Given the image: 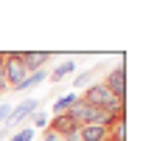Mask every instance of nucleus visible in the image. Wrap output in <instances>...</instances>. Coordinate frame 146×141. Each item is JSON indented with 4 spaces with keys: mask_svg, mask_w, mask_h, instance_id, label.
<instances>
[{
    "mask_svg": "<svg viewBox=\"0 0 146 141\" xmlns=\"http://www.w3.org/2000/svg\"><path fill=\"white\" fill-rule=\"evenodd\" d=\"M76 102H79V93H76V90H70L68 96H59V99L54 102V107H51V116H62V113H68Z\"/></svg>",
    "mask_w": 146,
    "mask_h": 141,
    "instance_id": "nucleus-8",
    "label": "nucleus"
},
{
    "mask_svg": "<svg viewBox=\"0 0 146 141\" xmlns=\"http://www.w3.org/2000/svg\"><path fill=\"white\" fill-rule=\"evenodd\" d=\"M31 119H34V130H36V127H48L51 113H48V110H34V116H31Z\"/></svg>",
    "mask_w": 146,
    "mask_h": 141,
    "instance_id": "nucleus-12",
    "label": "nucleus"
},
{
    "mask_svg": "<svg viewBox=\"0 0 146 141\" xmlns=\"http://www.w3.org/2000/svg\"><path fill=\"white\" fill-rule=\"evenodd\" d=\"M76 127H79V124L73 122L68 113H62V116H51V122H48V127H45V130H51V133H56V136L62 138V136H68V133H70V130H76Z\"/></svg>",
    "mask_w": 146,
    "mask_h": 141,
    "instance_id": "nucleus-6",
    "label": "nucleus"
},
{
    "mask_svg": "<svg viewBox=\"0 0 146 141\" xmlns=\"http://www.w3.org/2000/svg\"><path fill=\"white\" fill-rule=\"evenodd\" d=\"M73 70H76V59H65V62H59L54 70H48V79H51V82H62L65 76H70Z\"/></svg>",
    "mask_w": 146,
    "mask_h": 141,
    "instance_id": "nucleus-9",
    "label": "nucleus"
},
{
    "mask_svg": "<svg viewBox=\"0 0 146 141\" xmlns=\"http://www.w3.org/2000/svg\"><path fill=\"white\" fill-rule=\"evenodd\" d=\"M3 68H6V82H9V90H14L28 76L25 70V62H23V54H3Z\"/></svg>",
    "mask_w": 146,
    "mask_h": 141,
    "instance_id": "nucleus-2",
    "label": "nucleus"
},
{
    "mask_svg": "<svg viewBox=\"0 0 146 141\" xmlns=\"http://www.w3.org/2000/svg\"><path fill=\"white\" fill-rule=\"evenodd\" d=\"M0 141H9V127H0Z\"/></svg>",
    "mask_w": 146,
    "mask_h": 141,
    "instance_id": "nucleus-17",
    "label": "nucleus"
},
{
    "mask_svg": "<svg viewBox=\"0 0 146 141\" xmlns=\"http://www.w3.org/2000/svg\"><path fill=\"white\" fill-rule=\"evenodd\" d=\"M118 99H124L127 96V68H124V62L121 65H115V68H110V73H107V82H104Z\"/></svg>",
    "mask_w": 146,
    "mask_h": 141,
    "instance_id": "nucleus-3",
    "label": "nucleus"
},
{
    "mask_svg": "<svg viewBox=\"0 0 146 141\" xmlns=\"http://www.w3.org/2000/svg\"><path fill=\"white\" fill-rule=\"evenodd\" d=\"M23 62H25V70L28 73H34V70H42L51 62V54L48 51H25L23 54Z\"/></svg>",
    "mask_w": 146,
    "mask_h": 141,
    "instance_id": "nucleus-7",
    "label": "nucleus"
},
{
    "mask_svg": "<svg viewBox=\"0 0 146 141\" xmlns=\"http://www.w3.org/2000/svg\"><path fill=\"white\" fill-rule=\"evenodd\" d=\"M9 90V82H6V68H3V54H0V96Z\"/></svg>",
    "mask_w": 146,
    "mask_h": 141,
    "instance_id": "nucleus-15",
    "label": "nucleus"
},
{
    "mask_svg": "<svg viewBox=\"0 0 146 141\" xmlns=\"http://www.w3.org/2000/svg\"><path fill=\"white\" fill-rule=\"evenodd\" d=\"M36 107H39V102H36V99H31V96H28V99H23L17 107H11V116H9V122H6V124H9V127H11V124H20L23 119L34 116Z\"/></svg>",
    "mask_w": 146,
    "mask_h": 141,
    "instance_id": "nucleus-4",
    "label": "nucleus"
},
{
    "mask_svg": "<svg viewBox=\"0 0 146 141\" xmlns=\"http://www.w3.org/2000/svg\"><path fill=\"white\" fill-rule=\"evenodd\" d=\"M9 116H11V105L9 102H0V127L9 122Z\"/></svg>",
    "mask_w": 146,
    "mask_h": 141,
    "instance_id": "nucleus-14",
    "label": "nucleus"
},
{
    "mask_svg": "<svg viewBox=\"0 0 146 141\" xmlns=\"http://www.w3.org/2000/svg\"><path fill=\"white\" fill-rule=\"evenodd\" d=\"M42 141H62L56 133H51V130H45V136H42Z\"/></svg>",
    "mask_w": 146,
    "mask_h": 141,
    "instance_id": "nucleus-16",
    "label": "nucleus"
},
{
    "mask_svg": "<svg viewBox=\"0 0 146 141\" xmlns=\"http://www.w3.org/2000/svg\"><path fill=\"white\" fill-rule=\"evenodd\" d=\"M45 79H48V70H45V68H42V70H34V73H28V76H25V79H23V82H20L14 90H20V93H23V90H31L34 85L45 82Z\"/></svg>",
    "mask_w": 146,
    "mask_h": 141,
    "instance_id": "nucleus-10",
    "label": "nucleus"
},
{
    "mask_svg": "<svg viewBox=\"0 0 146 141\" xmlns=\"http://www.w3.org/2000/svg\"><path fill=\"white\" fill-rule=\"evenodd\" d=\"M34 136H36L34 127H20V130H14L9 136V141H34Z\"/></svg>",
    "mask_w": 146,
    "mask_h": 141,
    "instance_id": "nucleus-11",
    "label": "nucleus"
},
{
    "mask_svg": "<svg viewBox=\"0 0 146 141\" xmlns=\"http://www.w3.org/2000/svg\"><path fill=\"white\" fill-rule=\"evenodd\" d=\"M84 105L90 107H101V110H124V99H118L112 90L104 85V82H98V85H90V88L84 90L82 96H79Z\"/></svg>",
    "mask_w": 146,
    "mask_h": 141,
    "instance_id": "nucleus-1",
    "label": "nucleus"
},
{
    "mask_svg": "<svg viewBox=\"0 0 146 141\" xmlns=\"http://www.w3.org/2000/svg\"><path fill=\"white\" fill-rule=\"evenodd\" d=\"M79 133H82V141H112V130L101 124H82Z\"/></svg>",
    "mask_w": 146,
    "mask_h": 141,
    "instance_id": "nucleus-5",
    "label": "nucleus"
},
{
    "mask_svg": "<svg viewBox=\"0 0 146 141\" xmlns=\"http://www.w3.org/2000/svg\"><path fill=\"white\" fill-rule=\"evenodd\" d=\"M96 70H98V68H96V65H93L90 70H84V73H79V76H76V79H73V88H84V85H87V82H90V76H93V73H96Z\"/></svg>",
    "mask_w": 146,
    "mask_h": 141,
    "instance_id": "nucleus-13",
    "label": "nucleus"
}]
</instances>
